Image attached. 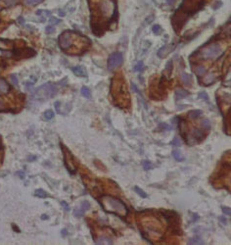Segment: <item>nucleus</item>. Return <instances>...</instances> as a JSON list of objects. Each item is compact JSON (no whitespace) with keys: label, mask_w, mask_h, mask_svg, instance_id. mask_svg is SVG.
<instances>
[{"label":"nucleus","mask_w":231,"mask_h":245,"mask_svg":"<svg viewBox=\"0 0 231 245\" xmlns=\"http://www.w3.org/2000/svg\"><path fill=\"white\" fill-rule=\"evenodd\" d=\"M98 201L101 204L102 208L106 212L112 213V214H117L121 217H125L127 215V207L120 199H117L113 196L104 195L101 198H99Z\"/></svg>","instance_id":"obj_1"},{"label":"nucleus","mask_w":231,"mask_h":245,"mask_svg":"<svg viewBox=\"0 0 231 245\" xmlns=\"http://www.w3.org/2000/svg\"><path fill=\"white\" fill-rule=\"evenodd\" d=\"M111 92L113 99H114L117 106L123 107V106L128 105V103H126V101L129 102V96L127 94V89L125 87V84L121 78H113Z\"/></svg>","instance_id":"obj_2"},{"label":"nucleus","mask_w":231,"mask_h":245,"mask_svg":"<svg viewBox=\"0 0 231 245\" xmlns=\"http://www.w3.org/2000/svg\"><path fill=\"white\" fill-rule=\"evenodd\" d=\"M220 54H221V48L217 43L209 44L201 51V57L203 59H216Z\"/></svg>","instance_id":"obj_3"},{"label":"nucleus","mask_w":231,"mask_h":245,"mask_svg":"<svg viewBox=\"0 0 231 245\" xmlns=\"http://www.w3.org/2000/svg\"><path fill=\"white\" fill-rule=\"evenodd\" d=\"M61 145H62V150H63V155H64V163H65L67 170L73 175L76 174L78 171V167L76 165V162H74V159L72 155V153L70 152V150L66 146H64L63 144Z\"/></svg>","instance_id":"obj_4"},{"label":"nucleus","mask_w":231,"mask_h":245,"mask_svg":"<svg viewBox=\"0 0 231 245\" xmlns=\"http://www.w3.org/2000/svg\"><path fill=\"white\" fill-rule=\"evenodd\" d=\"M35 92L37 95H38V97L40 96V95H43V96L46 98H52V97H54L56 93L58 92V89H57L55 84L48 82V83H45L42 86L37 88L35 90Z\"/></svg>","instance_id":"obj_5"},{"label":"nucleus","mask_w":231,"mask_h":245,"mask_svg":"<svg viewBox=\"0 0 231 245\" xmlns=\"http://www.w3.org/2000/svg\"><path fill=\"white\" fill-rule=\"evenodd\" d=\"M74 35V33L67 30L59 36V45H60V47L63 50H67L72 46Z\"/></svg>","instance_id":"obj_6"},{"label":"nucleus","mask_w":231,"mask_h":245,"mask_svg":"<svg viewBox=\"0 0 231 245\" xmlns=\"http://www.w3.org/2000/svg\"><path fill=\"white\" fill-rule=\"evenodd\" d=\"M123 62V57L122 54L120 52L113 53V54L109 57L108 60V69L110 71L115 70V69L119 68Z\"/></svg>","instance_id":"obj_7"},{"label":"nucleus","mask_w":231,"mask_h":245,"mask_svg":"<svg viewBox=\"0 0 231 245\" xmlns=\"http://www.w3.org/2000/svg\"><path fill=\"white\" fill-rule=\"evenodd\" d=\"M90 209V203L87 201H83L82 203V206L79 207V208H77L76 210L74 211V215L76 216V217H82L84 214H85V212H86L87 210Z\"/></svg>","instance_id":"obj_8"},{"label":"nucleus","mask_w":231,"mask_h":245,"mask_svg":"<svg viewBox=\"0 0 231 245\" xmlns=\"http://www.w3.org/2000/svg\"><path fill=\"white\" fill-rule=\"evenodd\" d=\"M173 49H174V45H165L158 51V56L160 58H164L168 55L169 53L173 51Z\"/></svg>","instance_id":"obj_9"},{"label":"nucleus","mask_w":231,"mask_h":245,"mask_svg":"<svg viewBox=\"0 0 231 245\" xmlns=\"http://www.w3.org/2000/svg\"><path fill=\"white\" fill-rule=\"evenodd\" d=\"M73 72L74 73V74L78 77H82V78H85L87 77V73H86V70L84 69V67L82 66H77V67H74L73 69Z\"/></svg>","instance_id":"obj_10"},{"label":"nucleus","mask_w":231,"mask_h":245,"mask_svg":"<svg viewBox=\"0 0 231 245\" xmlns=\"http://www.w3.org/2000/svg\"><path fill=\"white\" fill-rule=\"evenodd\" d=\"M181 81L183 82L185 86H191L192 82V77L190 74H188L186 73H182L181 74Z\"/></svg>","instance_id":"obj_11"},{"label":"nucleus","mask_w":231,"mask_h":245,"mask_svg":"<svg viewBox=\"0 0 231 245\" xmlns=\"http://www.w3.org/2000/svg\"><path fill=\"white\" fill-rule=\"evenodd\" d=\"M10 89L9 84L4 81L3 78H0V91L3 93H7Z\"/></svg>","instance_id":"obj_12"},{"label":"nucleus","mask_w":231,"mask_h":245,"mask_svg":"<svg viewBox=\"0 0 231 245\" xmlns=\"http://www.w3.org/2000/svg\"><path fill=\"white\" fill-rule=\"evenodd\" d=\"M188 91H186V90H183V89H178V90H176L175 91V98L177 100H180L182 98H184L186 96H188Z\"/></svg>","instance_id":"obj_13"},{"label":"nucleus","mask_w":231,"mask_h":245,"mask_svg":"<svg viewBox=\"0 0 231 245\" xmlns=\"http://www.w3.org/2000/svg\"><path fill=\"white\" fill-rule=\"evenodd\" d=\"M96 244H112L113 241L109 237H99L97 240L95 241Z\"/></svg>","instance_id":"obj_14"},{"label":"nucleus","mask_w":231,"mask_h":245,"mask_svg":"<svg viewBox=\"0 0 231 245\" xmlns=\"http://www.w3.org/2000/svg\"><path fill=\"white\" fill-rule=\"evenodd\" d=\"M34 195L37 196V197H40V198H46V197H48L47 192H45L43 189H40V188L36 189L34 191Z\"/></svg>","instance_id":"obj_15"},{"label":"nucleus","mask_w":231,"mask_h":245,"mask_svg":"<svg viewBox=\"0 0 231 245\" xmlns=\"http://www.w3.org/2000/svg\"><path fill=\"white\" fill-rule=\"evenodd\" d=\"M173 157H174V159L176 160V161H178V162H182L184 160L183 156L181 155V152L179 150H173Z\"/></svg>","instance_id":"obj_16"},{"label":"nucleus","mask_w":231,"mask_h":245,"mask_svg":"<svg viewBox=\"0 0 231 245\" xmlns=\"http://www.w3.org/2000/svg\"><path fill=\"white\" fill-rule=\"evenodd\" d=\"M82 94L86 98H90L91 97V91H90V89L88 87H86V86H83L82 88Z\"/></svg>","instance_id":"obj_17"},{"label":"nucleus","mask_w":231,"mask_h":245,"mask_svg":"<svg viewBox=\"0 0 231 245\" xmlns=\"http://www.w3.org/2000/svg\"><path fill=\"white\" fill-rule=\"evenodd\" d=\"M54 116H55V114H54V112H53L52 110H47V111L44 112L45 120H51V119L54 118Z\"/></svg>","instance_id":"obj_18"},{"label":"nucleus","mask_w":231,"mask_h":245,"mask_svg":"<svg viewBox=\"0 0 231 245\" xmlns=\"http://www.w3.org/2000/svg\"><path fill=\"white\" fill-rule=\"evenodd\" d=\"M201 114H202V112L200 110H194V111L190 112L189 116L191 117L192 119H197V118H199V117L201 116Z\"/></svg>","instance_id":"obj_19"},{"label":"nucleus","mask_w":231,"mask_h":245,"mask_svg":"<svg viewBox=\"0 0 231 245\" xmlns=\"http://www.w3.org/2000/svg\"><path fill=\"white\" fill-rule=\"evenodd\" d=\"M152 30H153V33H154L155 34L159 35V34H162L163 29L161 28V26H159V25H154V26H153V28H152Z\"/></svg>","instance_id":"obj_20"},{"label":"nucleus","mask_w":231,"mask_h":245,"mask_svg":"<svg viewBox=\"0 0 231 245\" xmlns=\"http://www.w3.org/2000/svg\"><path fill=\"white\" fill-rule=\"evenodd\" d=\"M43 0H25V3L26 5H30V6H34V5H37L41 3Z\"/></svg>","instance_id":"obj_21"},{"label":"nucleus","mask_w":231,"mask_h":245,"mask_svg":"<svg viewBox=\"0 0 231 245\" xmlns=\"http://www.w3.org/2000/svg\"><path fill=\"white\" fill-rule=\"evenodd\" d=\"M195 73L198 74V76H203V74L206 73V69L204 67H202V66H198L195 69Z\"/></svg>","instance_id":"obj_22"},{"label":"nucleus","mask_w":231,"mask_h":245,"mask_svg":"<svg viewBox=\"0 0 231 245\" xmlns=\"http://www.w3.org/2000/svg\"><path fill=\"white\" fill-rule=\"evenodd\" d=\"M144 69V65L142 61H139L135 66H134V71L135 72H141Z\"/></svg>","instance_id":"obj_23"},{"label":"nucleus","mask_w":231,"mask_h":245,"mask_svg":"<svg viewBox=\"0 0 231 245\" xmlns=\"http://www.w3.org/2000/svg\"><path fill=\"white\" fill-rule=\"evenodd\" d=\"M134 189H135V191L137 192V194H138V195H140L141 197H143V198H146V197H147V194L145 193L141 188H139L138 186H135V187H134Z\"/></svg>","instance_id":"obj_24"},{"label":"nucleus","mask_w":231,"mask_h":245,"mask_svg":"<svg viewBox=\"0 0 231 245\" xmlns=\"http://www.w3.org/2000/svg\"><path fill=\"white\" fill-rule=\"evenodd\" d=\"M193 135H194L195 138L200 139V138L203 136V131L201 130H194V131H193Z\"/></svg>","instance_id":"obj_25"},{"label":"nucleus","mask_w":231,"mask_h":245,"mask_svg":"<svg viewBox=\"0 0 231 245\" xmlns=\"http://www.w3.org/2000/svg\"><path fill=\"white\" fill-rule=\"evenodd\" d=\"M142 164H143V167H144L145 170H151V169L154 168V165L151 164L149 161H143Z\"/></svg>","instance_id":"obj_26"},{"label":"nucleus","mask_w":231,"mask_h":245,"mask_svg":"<svg viewBox=\"0 0 231 245\" xmlns=\"http://www.w3.org/2000/svg\"><path fill=\"white\" fill-rule=\"evenodd\" d=\"M202 127L206 130H209V127H211V122H209V120H204L202 122Z\"/></svg>","instance_id":"obj_27"},{"label":"nucleus","mask_w":231,"mask_h":245,"mask_svg":"<svg viewBox=\"0 0 231 245\" xmlns=\"http://www.w3.org/2000/svg\"><path fill=\"white\" fill-rule=\"evenodd\" d=\"M5 107H6V105H5V102L1 99V97H0V112H1V111L2 112H4V111H9L8 109H6Z\"/></svg>","instance_id":"obj_28"},{"label":"nucleus","mask_w":231,"mask_h":245,"mask_svg":"<svg viewBox=\"0 0 231 245\" xmlns=\"http://www.w3.org/2000/svg\"><path fill=\"white\" fill-rule=\"evenodd\" d=\"M43 14L45 17H48V16L51 15V11H48V10H40V11H37V15H41Z\"/></svg>","instance_id":"obj_29"},{"label":"nucleus","mask_w":231,"mask_h":245,"mask_svg":"<svg viewBox=\"0 0 231 245\" xmlns=\"http://www.w3.org/2000/svg\"><path fill=\"white\" fill-rule=\"evenodd\" d=\"M54 105H55V109H56L57 113L58 114H62V112L60 110V107H61V102H60V101H56Z\"/></svg>","instance_id":"obj_30"},{"label":"nucleus","mask_w":231,"mask_h":245,"mask_svg":"<svg viewBox=\"0 0 231 245\" xmlns=\"http://www.w3.org/2000/svg\"><path fill=\"white\" fill-rule=\"evenodd\" d=\"M55 31V28L53 26H46V33L47 34H53Z\"/></svg>","instance_id":"obj_31"},{"label":"nucleus","mask_w":231,"mask_h":245,"mask_svg":"<svg viewBox=\"0 0 231 245\" xmlns=\"http://www.w3.org/2000/svg\"><path fill=\"white\" fill-rule=\"evenodd\" d=\"M222 212L225 215L231 216V208H227V207H222Z\"/></svg>","instance_id":"obj_32"},{"label":"nucleus","mask_w":231,"mask_h":245,"mask_svg":"<svg viewBox=\"0 0 231 245\" xmlns=\"http://www.w3.org/2000/svg\"><path fill=\"white\" fill-rule=\"evenodd\" d=\"M199 96H200L202 99H204L205 101H207V102H209V96H208V94L206 92H201L200 94H199Z\"/></svg>","instance_id":"obj_33"},{"label":"nucleus","mask_w":231,"mask_h":245,"mask_svg":"<svg viewBox=\"0 0 231 245\" xmlns=\"http://www.w3.org/2000/svg\"><path fill=\"white\" fill-rule=\"evenodd\" d=\"M180 144H181V143H180V141H179L178 138H177V137H176V138H174L173 141V146H175V147H176V146H177V147H179V146H180Z\"/></svg>","instance_id":"obj_34"},{"label":"nucleus","mask_w":231,"mask_h":245,"mask_svg":"<svg viewBox=\"0 0 231 245\" xmlns=\"http://www.w3.org/2000/svg\"><path fill=\"white\" fill-rule=\"evenodd\" d=\"M16 175H18V177L20 178V179H25V173L24 172H22V171H18L17 173H16Z\"/></svg>","instance_id":"obj_35"},{"label":"nucleus","mask_w":231,"mask_h":245,"mask_svg":"<svg viewBox=\"0 0 231 245\" xmlns=\"http://www.w3.org/2000/svg\"><path fill=\"white\" fill-rule=\"evenodd\" d=\"M11 79H12V82L14 84H18V78H17V76H15V74H12V76H11Z\"/></svg>","instance_id":"obj_36"},{"label":"nucleus","mask_w":231,"mask_h":245,"mask_svg":"<svg viewBox=\"0 0 231 245\" xmlns=\"http://www.w3.org/2000/svg\"><path fill=\"white\" fill-rule=\"evenodd\" d=\"M61 205L64 207V208H65V210H66V211H69V210H70V206L67 204V202H65V201H62V202H61Z\"/></svg>","instance_id":"obj_37"},{"label":"nucleus","mask_w":231,"mask_h":245,"mask_svg":"<svg viewBox=\"0 0 231 245\" xmlns=\"http://www.w3.org/2000/svg\"><path fill=\"white\" fill-rule=\"evenodd\" d=\"M60 22H61V21L59 20V19H55V18H51L50 19V23L51 24H55L56 25V24H59Z\"/></svg>","instance_id":"obj_38"},{"label":"nucleus","mask_w":231,"mask_h":245,"mask_svg":"<svg viewBox=\"0 0 231 245\" xmlns=\"http://www.w3.org/2000/svg\"><path fill=\"white\" fill-rule=\"evenodd\" d=\"M221 5H222L221 2H220V1H217V3H214V5L213 6V8L214 10H216V9H218L220 6H221Z\"/></svg>","instance_id":"obj_39"},{"label":"nucleus","mask_w":231,"mask_h":245,"mask_svg":"<svg viewBox=\"0 0 231 245\" xmlns=\"http://www.w3.org/2000/svg\"><path fill=\"white\" fill-rule=\"evenodd\" d=\"M35 159H36V156H30L28 160H29L30 162H33L34 160H35Z\"/></svg>","instance_id":"obj_40"},{"label":"nucleus","mask_w":231,"mask_h":245,"mask_svg":"<svg viewBox=\"0 0 231 245\" xmlns=\"http://www.w3.org/2000/svg\"><path fill=\"white\" fill-rule=\"evenodd\" d=\"M41 219H42V220H47V219H48V216H47V215H42Z\"/></svg>","instance_id":"obj_41"},{"label":"nucleus","mask_w":231,"mask_h":245,"mask_svg":"<svg viewBox=\"0 0 231 245\" xmlns=\"http://www.w3.org/2000/svg\"><path fill=\"white\" fill-rule=\"evenodd\" d=\"M62 234H63V235H67V234H68L67 233V230H63L62 231Z\"/></svg>","instance_id":"obj_42"},{"label":"nucleus","mask_w":231,"mask_h":245,"mask_svg":"<svg viewBox=\"0 0 231 245\" xmlns=\"http://www.w3.org/2000/svg\"><path fill=\"white\" fill-rule=\"evenodd\" d=\"M60 16H62V17H63V16H65V12L60 11Z\"/></svg>","instance_id":"obj_43"},{"label":"nucleus","mask_w":231,"mask_h":245,"mask_svg":"<svg viewBox=\"0 0 231 245\" xmlns=\"http://www.w3.org/2000/svg\"><path fill=\"white\" fill-rule=\"evenodd\" d=\"M8 174V172H4V173H0V175H6Z\"/></svg>","instance_id":"obj_44"},{"label":"nucleus","mask_w":231,"mask_h":245,"mask_svg":"<svg viewBox=\"0 0 231 245\" xmlns=\"http://www.w3.org/2000/svg\"><path fill=\"white\" fill-rule=\"evenodd\" d=\"M19 21H20V22L22 23V24L24 23V20H23V18H20V19H19Z\"/></svg>","instance_id":"obj_45"}]
</instances>
